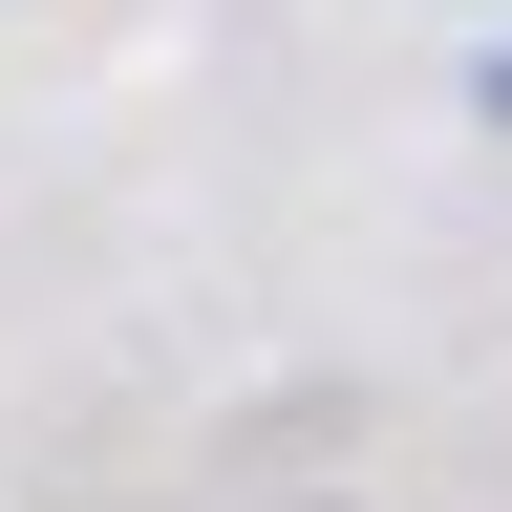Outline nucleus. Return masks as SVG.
I'll return each mask as SVG.
<instances>
[{
    "mask_svg": "<svg viewBox=\"0 0 512 512\" xmlns=\"http://www.w3.org/2000/svg\"><path fill=\"white\" fill-rule=\"evenodd\" d=\"M470 107H491V128H512V64H491V86H470Z\"/></svg>",
    "mask_w": 512,
    "mask_h": 512,
    "instance_id": "obj_1",
    "label": "nucleus"
}]
</instances>
